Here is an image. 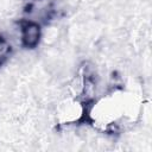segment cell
Here are the masks:
<instances>
[{
  "label": "cell",
  "instance_id": "1",
  "mask_svg": "<svg viewBox=\"0 0 152 152\" xmlns=\"http://www.w3.org/2000/svg\"><path fill=\"white\" fill-rule=\"evenodd\" d=\"M21 25V40L23 45L27 49H34L40 38V26L30 20H23Z\"/></svg>",
  "mask_w": 152,
  "mask_h": 152
},
{
  "label": "cell",
  "instance_id": "2",
  "mask_svg": "<svg viewBox=\"0 0 152 152\" xmlns=\"http://www.w3.org/2000/svg\"><path fill=\"white\" fill-rule=\"evenodd\" d=\"M10 52H11V45H8V43L6 42V39L0 36V65L7 58V56H8Z\"/></svg>",
  "mask_w": 152,
  "mask_h": 152
}]
</instances>
